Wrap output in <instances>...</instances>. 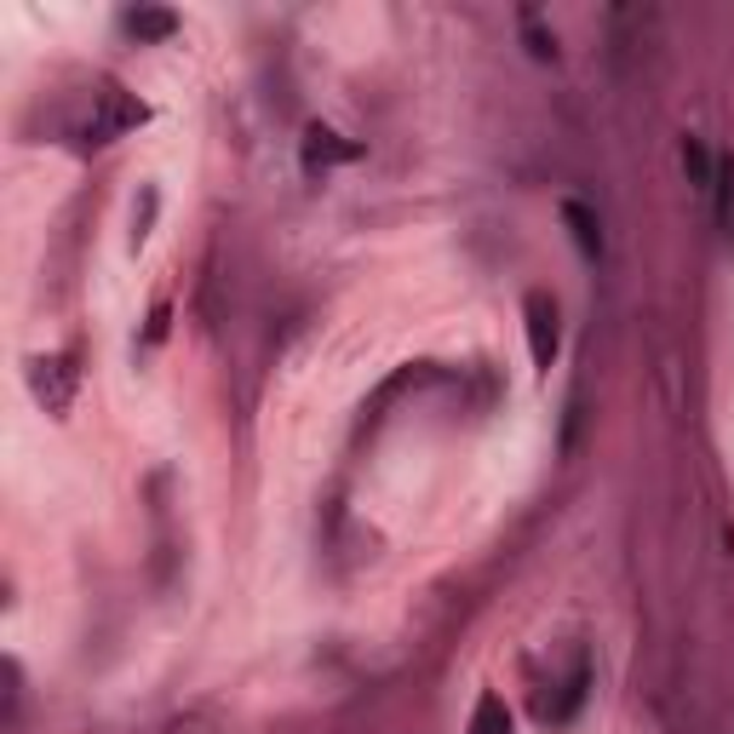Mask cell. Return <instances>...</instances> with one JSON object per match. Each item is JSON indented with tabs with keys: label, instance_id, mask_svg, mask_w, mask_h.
Returning <instances> with one entry per match:
<instances>
[{
	"label": "cell",
	"instance_id": "1",
	"mask_svg": "<svg viewBox=\"0 0 734 734\" xmlns=\"http://www.w3.org/2000/svg\"><path fill=\"white\" fill-rule=\"evenodd\" d=\"M528 351H534L540 367H550V356H557V304H550V293H528Z\"/></svg>",
	"mask_w": 734,
	"mask_h": 734
},
{
	"label": "cell",
	"instance_id": "2",
	"mask_svg": "<svg viewBox=\"0 0 734 734\" xmlns=\"http://www.w3.org/2000/svg\"><path fill=\"white\" fill-rule=\"evenodd\" d=\"M562 218H568V230H574V241H580V253L585 258H597L603 253V230H597V218H591L580 201H562Z\"/></svg>",
	"mask_w": 734,
	"mask_h": 734
},
{
	"label": "cell",
	"instance_id": "3",
	"mask_svg": "<svg viewBox=\"0 0 734 734\" xmlns=\"http://www.w3.org/2000/svg\"><path fill=\"white\" fill-rule=\"evenodd\" d=\"M585 695H591V671L580 666L574 678L562 683V700H557V706H545V723H568V718H574V711L585 706Z\"/></svg>",
	"mask_w": 734,
	"mask_h": 734
},
{
	"label": "cell",
	"instance_id": "4",
	"mask_svg": "<svg viewBox=\"0 0 734 734\" xmlns=\"http://www.w3.org/2000/svg\"><path fill=\"white\" fill-rule=\"evenodd\" d=\"M173 29H178V17H173V12H155V7L127 12V35H138V40H167Z\"/></svg>",
	"mask_w": 734,
	"mask_h": 734
},
{
	"label": "cell",
	"instance_id": "5",
	"mask_svg": "<svg viewBox=\"0 0 734 734\" xmlns=\"http://www.w3.org/2000/svg\"><path fill=\"white\" fill-rule=\"evenodd\" d=\"M471 734H511V711H505L499 695H482L471 711Z\"/></svg>",
	"mask_w": 734,
	"mask_h": 734
},
{
	"label": "cell",
	"instance_id": "6",
	"mask_svg": "<svg viewBox=\"0 0 734 734\" xmlns=\"http://www.w3.org/2000/svg\"><path fill=\"white\" fill-rule=\"evenodd\" d=\"M683 173H688V184H700V190L718 184V167H711V155H706L700 138H683Z\"/></svg>",
	"mask_w": 734,
	"mask_h": 734
},
{
	"label": "cell",
	"instance_id": "7",
	"mask_svg": "<svg viewBox=\"0 0 734 734\" xmlns=\"http://www.w3.org/2000/svg\"><path fill=\"white\" fill-rule=\"evenodd\" d=\"M711 190H718V218H723V236L734 241V161H723V167H718V184H711Z\"/></svg>",
	"mask_w": 734,
	"mask_h": 734
}]
</instances>
